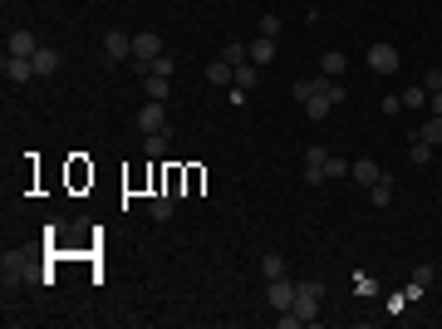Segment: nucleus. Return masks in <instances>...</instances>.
Returning a JSON list of instances; mask_svg holds the SVG:
<instances>
[{"label": "nucleus", "instance_id": "obj_1", "mask_svg": "<svg viewBox=\"0 0 442 329\" xmlns=\"http://www.w3.org/2000/svg\"><path fill=\"white\" fill-rule=\"evenodd\" d=\"M364 64L373 69V74H398V64H403V54H398V44H389V39H373L369 49H364Z\"/></svg>", "mask_w": 442, "mask_h": 329}, {"label": "nucleus", "instance_id": "obj_2", "mask_svg": "<svg viewBox=\"0 0 442 329\" xmlns=\"http://www.w3.org/2000/svg\"><path fill=\"white\" fill-rule=\"evenodd\" d=\"M295 314H300V324H315L319 319V285L315 281H300L295 285V305H290Z\"/></svg>", "mask_w": 442, "mask_h": 329}, {"label": "nucleus", "instance_id": "obj_24", "mask_svg": "<svg viewBox=\"0 0 442 329\" xmlns=\"http://www.w3.org/2000/svg\"><path fill=\"white\" fill-rule=\"evenodd\" d=\"M177 211V202H173V192L168 197H152V222H168V216Z\"/></svg>", "mask_w": 442, "mask_h": 329}, {"label": "nucleus", "instance_id": "obj_14", "mask_svg": "<svg viewBox=\"0 0 442 329\" xmlns=\"http://www.w3.org/2000/svg\"><path fill=\"white\" fill-rule=\"evenodd\" d=\"M260 276H265V281H281V276H285V256H281V251H265V256H260Z\"/></svg>", "mask_w": 442, "mask_h": 329}, {"label": "nucleus", "instance_id": "obj_31", "mask_svg": "<svg viewBox=\"0 0 442 329\" xmlns=\"http://www.w3.org/2000/svg\"><path fill=\"white\" fill-rule=\"evenodd\" d=\"M305 182H310V187H319V182H329V177H324V168H315V162H305Z\"/></svg>", "mask_w": 442, "mask_h": 329}, {"label": "nucleus", "instance_id": "obj_5", "mask_svg": "<svg viewBox=\"0 0 442 329\" xmlns=\"http://www.w3.org/2000/svg\"><path fill=\"white\" fill-rule=\"evenodd\" d=\"M138 128H143V133H162V128H168V103L148 98V103H143V114H138Z\"/></svg>", "mask_w": 442, "mask_h": 329}, {"label": "nucleus", "instance_id": "obj_34", "mask_svg": "<svg viewBox=\"0 0 442 329\" xmlns=\"http://www.w3.org/2000/svg\"><path fill=\"white\" fill-rule=\"evenodd\" d=\"M427 103H432V114L442 118V89H437V94H427Z\"/></svg>", "mask_w": 442, "mask_h": 329}, {"label": "nucleus", "instance_id": "obj_3", "mask_svg": "<svg viewBox=\"0 0 442 329\" xmlns=\"http://www.w3.org/2000/svg\"><path fill=\"white\" fill-rule=\"evenodd\" d=\"M103 60H108V64L133 60V35H128V30H108V35H103Z\"/></svg>", "mask_w": 442, "mask_h": 329}, {"label": "nucleus", "instance_id": "obj_16", "mask_svg": "<svg viewBox=\"0 0 442 329\" xmlns=\"http://www.w3.org/2000/svg\"><path fill=\"white\" fill-rule=\"evenodd\" d=\"M143 89H148V98L168 103V94H173V79H162V74H148V79H143Z\"/></svg>", "mask_w": 442, "mask_h": 329}, {"label": "nucleus", "instance_id": "obj_9", "mask_svg": "<svg viewBox=\"0 0 442 329\" xmlns=\"http://www.w3.org/2000/svg\"><path fill=\"white\" fill-rule=\"evenodd\" d=\"M35 49H39V39H35L30 30H10V39H6V54H20V60H30Z\"/></svg>", "mask_w": 442, "mask_h": 329}, {"label": "nucleus", "instance_id": "obj_27", "mask_svg": "<svg viewBox=\"0 0 442 329\" xmlns=\"http://www.w3.org/2000/svg\"><path fill=\"white\" fill-rule=\"evenodd\" d=\"M423 103H427V89H423V84L403 89V108H423Z\"/></svg>", "mask_w": 442, "mask_h": 329}, {"label": "nucleus", "instance_id": "obj_25", "mask_svg": "<svg viewBox=\"0 0 442 329\" xmlns=\"http://www.w3.org/2000/svg\"><path fill=\"white\" fill-rule=\"evenodd\" d=\"M221 60H227V64L236 69V64H246V60H251V54H246V44H241V39H231V44H227V54H221Z\"/></svg>", "mask_w": 442, "mask_h": 329}, {"label": "nucleus", "instance_id": "obj_11", "mask_svg": "<svg viewBox=\"0 0 442 329\" xmlns=\"http://www.w3.org/2000/svg\"><path fill=\"white\" fill-rule=\"evenodd\" d=\"M349 177H354V182H364V187H373L383 172H378V162H373V157H359V162H349Z\"/></svg>", "mask_w": 442, "mask_h": 329}, {"label": "nucleus", "instance_id": "obj_33", "mask_svg": "<svg viewBox=\"0 0 442 329\" xmlns=\"http://www.w3.org/2000/svg\"><path fill=\"white\" fill-rule=\"evenodd\" d=\"M423 89H427V94H437V89H442V69H432V74L423 79Z\"/></svg>", "mask_w": 442, "mask_h": 329}, {"label": "nucleus", "instance_id": "obj_30", "mask_svg": "<svg viewBox=\"0 0 442 329\" xmlns=\"http://www.w3.org/2000/svg\"><path fill=\"white\" fill-rule=\"evenodd\" d=\"M432 276H437L432 265H418V270H413V285H423V290H427V285H432Z\"/></svg>", "mask_w": 442, "mask_h": 329}, {"label": "nucleus", "instance_id": "obj_7", "mask_svg": "<svg viewBox=\"0 0 442 329\" xmlns=\"http://www.w3.org/2000/svg\"><path fill=\"white\" fill-rule=\"evenodd\" d=\"M162 54V35L157 30H138L133 35V60H157Z\"/></svg>", "mask_w": 442, "mask_h": 329}, {"label": "nucleus", "instance_id": "obj_8", "mask_svg": "<svg viewBox=\"0 0 442 329\" xmlns=\"http://www.w3.org/2000/svg\"><path fill=\"white\" fill-rule=\"evenodd\" d=\"M344 69H349V54H344V49H324V54H319V74H324V79H339Z\"/></svg>", "mask_w": 442, "mask_h": 329}, {"label": "nucleus", "instance_id": "obj_23", "mask_svg": "<svg viewBox=\"0 0 442 329\" xmlns=\"http://www.w3.org/2000/svg\"><path fill=\"white\" fill-rule=\"evenodd\" d=\"M408 162H413V168H427V162H432V148H427L423 138H413V148H408Z\"/></svg>", "mask_w": 442, "mask_h": 329}, {"label": "nucleus", "instance_id": "obj_13", "mask_svg": "<svg viewBox=\"0 0 442 329\" xmlns=\"http://www.w3.org/2000/svg\"><path fill=\"white\" fill-rule=\"evenodd\" d=\"M364 197H369V206H389V202H394V182L378 177L373 187H364Z\"/></svg>", "mask_w": 442, "mask_h": 329}, {"label": "nucleus", "instance_id": "obj_22", "mask_svg": "<svg viewBox=\"0 0 442 329\" xmlns=\"http://www.w3.org/2000/svg\"><path fill=\"white\" fill-rule=\"evenodd\" d=\"M20 281H25V260L20 256H6V290L20 285Z\"/></svg>", "mask_w": 442, "mask_h": 329}, {"label": "nucleus", "instance_id": "obj_18", "mask_svg": "<svg viewBox=\"0 0 442 329\" xmlns=\"http://www.w3.org/2000/svg\"><path fill=\"white\" fill-rule=\"evenodd\" d=\"M418 138H423V143H427V148H442V118H437V114H432V118H427V123H423V128H418Z\"/></svg>", "mask_w": 442, "mask_h": 329}, {"label": "nucleus", "instance_id": "obj_19", "mask_svg": "<svg viewBox=\"0 0 442 329\" xmlns=\"http://www.w3.org/2000/svg\"><path fill=\"white\" fill-rule=\"evenodd\" d=\"M206 79H211V84H236V74H231V64H227V60L206 64Z\"/></svg>", "mask_w": 442, "mask_h": 329}, {"label": "nucleus", "instance_id": "obj_17", "mask_svg": "<svg viewBox=\"0 0 442 329\" xmlns=\"http://www.w3.org/2000/svg\"><path fill=\"white\" fill-rule=\"evenodd\" d=\"M231 74H236V89H246V94H251V89H256V84H260V69H256V64H251V60H246V64H236V69H231Z\"/></svg>", "mask_w": 442, "mask_h": 329}, {"label": "nucleus", "instance_id": "obj_10", "mask_svg": "<svg viewBox=\"0 0 442 329\" xmlns=\"http://www.w3.org/2000/svg\"><path fill=\"white\" fill-rule=\"evenodd\" d=\"M6 79H10V84H30V79H35V64L20 60V54H6Z\"/></svg>", "mask_w": 442, "mask_h": 329}, {"label": "nucleus", "instance_id": "obj_26", "mask_svg": "<svg viewBox=\"0 0 442 329\" xmlns=\"http://www.w3.org/2000/svg\"><path fill=\"white\" fill-rule=\"evenodd\" d=\"M173 69H177V60H173V54H168V49H162V54H157V60H152V74H162V79H173Z\"/></svg>", "mask_w": 442, "mask_h": 329}, {"label": "nucleus", "instance_id": "obj_28", "mask_svg": "<svg viewBox=\"0 0 442 329\" xmlns=\"http://www.w3.org/2000/svg\"><path fill=\"white\" fill-rule=\"evenodd\" d=\"M260 35H265V39L281 35V15H260Z\"/></svg>", "mask_w": 442, "mask_h": 329}, {"label": "nucleus", "instance_id": "obj_12", "mask_svg": "<svg viewBox=\"0 0 442 329\" xmlns=\"http://www.w3.org/2000/svg\"><path fill=\"white\" fill-rule=\"evenodd\" d=\"M246 54H251V64L260 69V64H270V60H275V39H265V35H260V39H251V44H246Z\"/></svg>", "mask_w": 442, "mask_h": 329}, {"label": "nucleus", "instance_id": "obj_20", "mask_svg": "<svg viewBox=\"0 0 442 329\" xmlns=\"http://www.w3.org/2000/svg\"><path fill=\"white\" fill-rule=\"evenodd\" d=\"M143 152H148V157H162V152H168V128H162V133H148V138H143Z\"/></svg>", "mask_w": 442, "mask_h": 329}, {"label": "nucleus", "instance_id": "obj_32", "mask_svg": "<svg viewBox=\"0 0 442 329\" xmlns=\"http://www.w3.org/2000/svg\"><path fill=\"white\" fill-rule=\"evenodd\" d=\"M295 98H300V103L315 98V79H300V84H295Z\"/></svg>", "mask_w": 442, "mask_h": 329}, {"label": "nucleus", "instance_id": "obj_21", "mask_svg": "<svg viewBox=\"0 0 442 329\" xmlns=\"http://www.w3.org/2000/svg\"><path fill=\"white\" fill-rule=\"evenodd\" d=\"M324 177H329V182H335V177H349V162L335 157V152H324Z\"/></svg>", "mask_w": 442, "mask_h": 329}, {"label": "nucleus", "instance_id": "obj_6", "mask_svg": "<svg viewBox=\"0 0 442 329\" xmlns=\"http://www.w3.org/2000/svg\"><path fill=\"white\" fill-rule=\"evenodd\" d=\"M265 300H270V310H290L295 305V281H265Z\"/></svg>", "mask_w": 442, "mask_h": 329}, {"label": "nucleus", "instance_id": "obj_4", "mask_svg": "<svg viewBox=\"0 0 442 329\" xmlns=\"http://www.w3.org/2000/svg\"><path fill=\"white\" fill-rule=\"evenodd\" d=\"M30 64H35V79H49V74H60V64H64V54L54 49V44H39V49L30 54Z\"/></svg>", "mask_w": 442, "mask_h": 329}, {"label": "nucleus", "instance_id": "obj_29", "mask_svg": "<svg viewBox=\"0 0 442 329\" xmlns=\"http://www.w3.org/2000/svg\"><path fill=\"white\" fill-rule=\"evenodd\" d=\"M354 290H359V295H378V281H369L364 270H359V276H354Z\"/></svg>", "mask_w": 442, "mask_h": 329}, {"label": "nucleus", "instance_id": "obj_15", "mask_svg": "<svg viewBox=\"0 0 442 329\" xmlns=\"http://www.w3.org/2000/svg\"><path fill=\"white\" fill-rule=\"evenodd\" d=\"M329 108H335V103H329L324 94H315V98H305V118H310V123H324Z\"/></svg>", "mask_w": 442, "mask_h": 329}]
</instances>
